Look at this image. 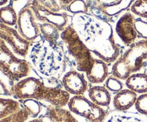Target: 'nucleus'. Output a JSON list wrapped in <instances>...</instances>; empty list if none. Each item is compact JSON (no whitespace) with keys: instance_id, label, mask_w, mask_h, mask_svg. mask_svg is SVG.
Here are the masks:
<instances>
[{"instance_id":"f8f14e48","label":"nucleus","mask_w":147,"mask_h":122,"mask_svg":"<svg viewBox=\"0 0 147 122\" xmlns=\"http://www.w3.org/2000/svg\"><path fill=\"white\" fill-rule=\"evenodd\" d=\"M66 91L73 96H83L88 89V84L82 72L75 69L67 71L61 79Z\"/></svg>"},{"instance_id":"a211bd4d","label":"nucleus","mask_w":147,"mask_h":122,"mask_svg":"<svg viewBox=\"0 0 147 122\" xmlns=\"http://www.w3.org/2000/svg\"><path fill=\"white\" fill-rule=\"evenodd\" d=\"M126 86L127 89L136 94L147 93V74L144 73H134L126 79Z\"/></svg>"},{"instance_id":"a878e982","label":"nucleus","mask_w":147,"mask_h":122,"mask_svg":"<svg viewBox=\"0 0 147 122\" xmlns=\"http://www.w3.org/2000/svg\"><path fill=\"white\" fill-rule=\"evenodd\" d=\"M103 122H145L142 119L130 114H113L107 116Z\"/></svg>"},{"instance_id":"1a4fd4ad","label":"nucleus","mask_w":147,"mask_h":122,"mask_svg":"<svg viewBox=\"0 0 147 122\" xmlns=\"http://www.w3.org/2000/svg\"><path fill=\"white\" fill-rule=\"evenodd\" d=\"M44 82L34 77H24L15 83L13 97L16 99H36L42 101L45 91Z\"/></svg>"},{"instance_id":"6ab92c4d","label":"nucleus","mask_w":147,"mask_h":122,"mask_svg":"<svg viewBox=\"0 0 147 122\" xmlns=\"http://www.w3.org/2000/svg\"><path fill=\"white\" fill-rule=\"evenodd\" d=\"M134 0H116L111 2H102V9L105 14L111 17H116L130 8Z\"/></svg>"},{"instance_id":"2f4dec72","label":"nucleus","mask_w":147,"mask_h":122,"mask_svg":"<svg viewBox=\"0 0 147 122\" xmlns=\"http://www.w3.org/2000/svg\"><path fill=\"white\" fill-rule=\"evenodd\" d=\"M57 1H58L61 4H63V5L65 7V9L66 6H67L68 4H70V3L73 1V0H57Z\"/></svg>"},{"instance_id":"cd10ccee","label":"nucleus","mask_w":147,"mask_h":122,"mask_svg":"<svg viewBox=\"0 0 147 122\" xmlns=\"http://www.w3.org/2000/svg\"><path fill=\"white\" fill-rule=\"evenodd\" d=\"M130 10L134 15L140 18L147 19V0H134Z\"/></svg>"},{"instance_id":"20e7f679","label":"nucleus","mask_w":147,"mask_h":122,"mask_svg":"<svg viewBox=\"0 0 147 122\" xmlns=\"http://www.w3.org/2000/svg\"><path fill=\"white\" fill-rule=\"evenodd\" d=\"M147 60V40L136 41L113 62L112 75L126 80L131 74L137 73Z\"/></svg>"},{"instance_id":"f257e3e1","label":"nucleus","mask_w":147,"mask_h":122,"mask_svg":"<svg viewBox=\"0 0 147 122\" xmlns=\"http://www.w3.org/2000/svg\"><path fill=\"white\" fill-rule=\"evenodd\" d=\"M71 25L92 54L106 63H113L120 55L111 25L90 14H77L72 17Z\"/></svg>"},{"instance_id":"39448f33","label":"nucleus","mask_w":147,"mask_h":122,"mask_svg":"<svg viewBox=\"0 0 147 122\" xmlns=\"http://www.w3.org/2000/svg\"><path fill=\"white\" fill-rule=\"evenodd\" d=\"M0 69L11 76L14 81H18L27 77L32 66L27 60L18 58L0 39Z\"/></svg>"},{"instance_id":"c756f323","label":"nucleus","mask_w":147,"mask_h":122,"mask_svg":"<svg viewBox=\"0 0 147 122\" xmlns=\"http://www.w3.org/2000/svg\"><path fill=\"white\" fill-rule=\"evenodd\" d=\"M134 106L139 114L147 115V93L138 96Z\"/></svg>"},{"instance_id":"7ed1b4c3","label":"nucleus","mask_w":147,"mask_h":122,"mask_svg":"<svg viewBox=\"0 0 147 122\" xmlns=\"http://www.w3.org/2000/svg\"><path fill=\"white\" fill-rule=\"evenodd\" d=\"M60 44L68 67L80 72H87L95 58L71 24L61 31Z\"/></svg>"},{"instance_id":"412c9836","label":"nucleus","mask_w":147,"mask_h":122,"mask_svg":"<svg viewBox=\"0 0 147 122\" xmlns=\"http://www.w3.org/2000/svg\"><path fill=\"white\" fill-rule=\"evenodd\" d=\"M15 83L11 76L0 69V95L13 97Z\"/></svg>"},{"instance_id":"473e14b6","label":"nucleus","mask_w":147,"mask_h":122,"mask_svg":"<svg viewBox=\"0 0 147 122\" xmlns=\"http://www.w3.org/2000/svg\"><path fill=\"white\" fill-rule=\"evenodd\" d=\"M8 1L9 0H0V7H3L8 2Z\"/></svg>"},{"instance_id":"b1692460","label":"nucleus","mask_w":147,"mask_h":122,"mask_svg":"<svg viewBox=\"0 0 147 122\" xmlns=\"http://www.w3.org/2000/svg\"><path fill=\"white\" fill-rule=\"evenodd\" d=\"M20 108L21 104L19 101L0 97V119L18 111Z\"/></svg>"},{"instance_id":"9b49d317","label":"nucleus","mask_w":147,"mask_h":122,"mask_svg":"<svg viewBox=\"0 0 147 122\" xmlns=\"http://www.w3.org/2000/svg\"><path fill=\"white\" fill-rule=\"evenodd\" d=\"M136 18L134 14L130 11H126L122 14L116 24V32L122 42L125 45L130 47L136 42L139 37L136 26Z\"/></svg>"},{"instance_id":"72a5a7b5","label":"nucleus","mask_w":147,"mask_h":122,"mask_svg":"<svg viewBox=\"0 0 147 122\" xmlns=\"http://www.w3.org/2000/svg\"><path fill=\"white\" fill-rule=\"evenodd\" d=\"M28 122H42V121H40L39 119H33L32 120H31V121H30Z\"/></svg>"},{"instance_id":"dca6fc26","label":"nucleus","mask_w":147,"mask_h":122,"mask_svg":"<svg viewBox=\"0 0 147 122\" xmlns=\"http://www.w3.org/2000/svg\"><path fill=\"white\" fill-rule=\"evenodd\" d=\"M137 94L131 90L122 89L115 94L113 99V105L115 109L119 111H126L135 105L137 99Z\"/></svg>"},{"instance_id":"bb28decb","label":"nucleus","mask_w":147,"mask_h":122,"mask_svg":"<svg viewBox=\"0 0 147 122\" xmlns=\"http://www.w3.org/2000/svg\"><path fill=\"white\" fill-rule=\"evenodd\" d=\"M29 118V113L25 109L21 107L18 111L0 119V122H26Z\"/></svg>"},{"instance_id":"6e6552de","label":"nucleus","mask_w":147,"mask_h":122,"mask_svg":"<svg viewBox=\"0 0 147 122\" xmlns=\"http://www.w3.org/2000/svg\"><path fill=\"white\" fill-rule=\"evenodd\" d=\"M28 2L40 23L53 24L60 31H63L67 26L71 24L72 17L66 11H57L51 8L40 5L34 0H29Z\"/></svg>"},{"instance_id":"c9c22d12","label":"nucleus","mask_w":147,"mask_h":122,"mask_svg":"<svg viewBox=\"0 0 147 122\" xmlns=\"http://www.w3.org/2000/svg\"><path fill=\"white\" fill-rule=\"evenodd\" d=\"M12 1H18V0H12Z\"/></svg>"},{"instance_id":"0eeeda50","label":"nucleus","mask_w":147,"mask_h":122,"mask_svg":"<svg viewBox=\"0 0 147 122\" xmlns=\"http://www.w3.org/2000/svg\"><path fill=\"white\" fill-rule=\"evenodd\" d=\"M17 30L22 37L31 43L40 37V22L28 1L19 11Z\"/></svg>"},{"instance_id":"f3484780","label":"nucleus","mask_w":147,"mask_h":122,"mask_svg":"<svg viewBox=\"0 0 147 122\" xmlns=\"http://www.w3.org/2000/svg\"><path fill=\"white\" fill-rule=\"evenodd\" d=\"M90 100L100 107H106L111 101V92L103 86H91L88 89Z\"/></svg>"},{"instance_id":"aec40b11","label":"nucleus","mask_w":147,"mask_h":122,"mask_svg":"<svg viewBox=\"0 0 147 122\" xmlns=\"http://www.w3.org/2000/svg\"><path fill=\"white\" fill-rule=\"evenodd\" d=\"M40 28L41 38L53 44L60 42L61 31L57 27L49 23H40Z\"/></svg>"},{"instance_id":"9d476101","label":"nucleus","mask_w":147,"mask_h":122,"mask_svg":"<svg viewBox=\"0 0 147 122\" xmlns=\"http://www.w3.org/2000/svg\"><path fill=\"white\" fill-rule=\"evenodd\" d=\"M0 39L7 44L15 54L23 59L27 57L31 42L22 37L18 31L12 27L0 23Z\"/></svg>"},{"instance_id":"7c9ffc66","label":"nucleus","mask_w":147,"mask_h":122,"mask_svg":"<svg viewBox=\"0 0 147 122\" xmlns=\"http://www.w3.org/2000/svg\"><path fill=\"white\" fill-rule=\"evenodd\" d=\"M135 26L139 37L147 40V21H144L141 18L136 19Z\"/></svg>"},{"instance_id":"2eb2a0df","label":"nucleus","mask_w":147,"mask_h":122,"mask_svg":"<svg viewBox=\"0 0 147 122\" xmlns=\"http://www.w3.org/2000/svg\"><path fill=\"white\" fill-rule=\"evenodd\" d=\"M108 63L98 58H95L91 67L86 73V77L91 84H100L106 81L109 77Z\"/></svg>"},{"instance_id":"ddd939ff","label":"nucleus","mask_w":147,"mask_h":122,"mask_svg":"<svg viewBox=\"0 0 147 122\" xmlns=\"http://www.w3.org/2000/svg\"><path fill=\"white\" fill-rule=\"evenodd\" d=\"M70 99V94L64 89L63 86L45 85L42 101L54 107L63 108L67 105Z\"/></svg>"},{"instance_id":"5701e85b","label":"nucleus","mask_w":147,"mask_h":122,"mask_svg":"<svg viewBox=\"0 0 147 122\" xmlns=\"http://www.w3.org/2000/svg\"><path fill=\"white\" fill-rule=\"evenodd\" d=\"M19 102L21 104L22 107L27 110L30 117L33 119H37L40 117L44 107L40 101L36 99L20 100Z\"/></svg>"},{"instance_id":"c85d7f7f","label":"nucleus","mask_w":147,"mask_h":122,"mask_svg":"<svg viewBox=\"0 0 147 122\" xmlns=\"http://www.w3.org/2000/svg\"><path fill=\"white\" fill-rule=\"evenodd\" d=\"M105 87L110 92L116 94L123 89V84L122 83L121 80L112 75L108 77L107 79L106 80Z\"/></svg>"},{"instance_id":"4468645a","label":"nucleus","mask_w":147,"mask_h":122,"mask_svg":"<svg viewBox=\"0 0 147 122\" xmlns=\"http://www.w3.org/2000/svg\"><path fill=\"white\" fill-rule=\"evenodd\" d=\"M37 119L42 122H78L68 110L49 105Z\"/></svg>"},{"instance_id":"f704fd0d","label":"nucleus","mask_w":147,"mask_h":122,"mask_svg":"<svg viewBox=\"0 0 147 122\" xmlns=\"http://www.w3.org/2000/svg\"><path fill=\"white\" fill-rule=\"evenodd\" d=\"M112 1H116V0H111Z\"/></svg>"},{"instance_id":"f03ea898","label":"nucleus","mask_w":147,"mask_h":122,"mask_svg":"<svg viewBox=\"0 0 147 122\" xmlns=\"http://www.w3.org/2000/svg\"><path fill=\"white\" fill-rule=\"evenodd\" d=\"M29 62L40 78L47 85H56L67 72L68 67L60 42L50 43L42 38L31 43Z\"/></svg>"},{"instance_id":"393cba45","label":"nucleus","mask_w":147,"mask_h":122,"mask_svg":"<svg viewBox=\"0 0 147 122\" xmlns=\"http://www.w3.org/2000/svg\"><path fill=\"white\" fill-rule=\"evenodd\" d=\"M65 11L67 13L77 14H88V8L86 0H73L70 4L65 7Z\"/></svg>"},{"instance_id":"4be33fe9","label":"nucleus","mask_w":147,"mask_h":122,"mask_svg":"<svg viewBox=\"0 0 147 122\" xmlns=\"http://www.w3.org/2000/svg\"><path fill=\"white\" fill-rule=\"evenodd\" d=\"M18 14L11 4L0 7V23L13 27L17 25Z\"/></svg>"},{"instance_id":"423d86ee","label":"nucleus","mask_w":147,"mask_h":122,"mask_svg":"<svg viewBox=\"0 0 147 122\" xmlns=\"http://www.w3.org/2000/svg\"><path fill=\"white\" fill-rule=\"evenodd\" d=\"M69 111L83 117L88 122H103L107 117L106 110L84 96H73L69 101Z\"/></svg>"}]
</instances>
